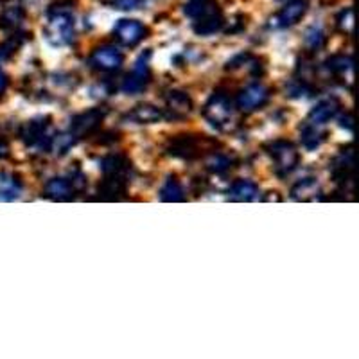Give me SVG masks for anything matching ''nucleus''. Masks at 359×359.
Listing matches in <instances>:
<instances>
[{
	"label": "nucleus",
	"instance_id": "11",
	"mask_svg": "<svg viewBox=\"0 0 359 359\" xmlns=\"http://www.w3.org/2000/svg\"><path fill=\"white\" fill-rule=\"evenodd\" d=\"M124 56L115 45H101L90 56V65L101 72H115L123 67Z\"/></svg>",
	"mask_w": 359,
	"mask_h": 359
},
{
	"label": "nucleus",
	"instance_id": "17",
	"mask_svg": "<svg viewBox=\"0 0 359 359\" xmlns=\"http://www.w3.org/2000/svg\"><path fill=\"white\" fill-rule=\"evenodd\" d=\"M131 160L126 155H108L101 160V171L104 176H130Z\"/></svg>",
	"mask_w": 359,
	"mask_h": 359
},
{
	"label": "nucleus",
	"instance_id": "7",
	"mask_svg": "<svg viewBox=\"0 0 359 359\" xmlns=\"http://www.w3.org/2000/svg\"><path fill=\"white\" fill-rule=\"evenodd\" d=\"M271 97V90L262 83H252L246 88H243L236 97V107L241 111L252 114L261 108H264Z\"/></svg>",
	"mask_w": 359,
	"mask_h": 359
},
{
	"label": "nucleus",
	"instance_id": "34",
	"mask_svg": "<svg viewBox=\"0 0 359 359\" xmlns=\"http://www.w3.org/2000/svg\"><path fill=\"white\" fill-rule=\"evenodd\" d=\"M8 85H9V79H8V76H6V72L2 69H0V95L4 94L6 92V88H8Z\"/></svg>",
	"mask_w": 359,
	"mask_h": 359
},
{
	"label": "nucleus",
	"instance_id": "2",
	"mask_svg": "<svg viewBox=\"0 0 359 359\" xmlns=\"http://www.w3.org/2000/svg\"><path fill=\"white\" fill-rule=\"evenodd\" d=\"M86 185H88L86 176L79 169H76L69 176H56V178L50 180L49 184L45 185L43 196L54 201L72 200L76 194L85 191Z\"/></svg>",
	"mask_w": 359,
	"mask_h": 359
},
{
	"label": "nucleus",
	"instance_id": "21",
	"mask_svg": "<svg viewBox=\"0 0 359 359\" xmlns=\"http://www.w3.org/2000/svg\"><path fill=\"white\" fill-rule=\"evenodd\" d=\"M224 25V17L223 13H216V15H210V17H205L201 20L192 22V29L194 33L200 34V36H210V34H216L217 31H221Z\"/></svg>",
	"mask_w": 359,
	"mask_h": 359
},
{
	"label": "nucleus",
	"instance_id": "22",
	"mask_svg": "<svg viewBox=\"0 0 359 359\" xmlns=\"http://www.w3.org/2000/svg\"><path fill=\"white\" fill-rule=\"evenodd\" d=\"M229 194L233 201H253L259 198V187L250 180H237Z\"/></svg>",
	"mask_w": 359,
	"mask_h": 359
},
{
	"label": "nucleus",
	"instance_id": "9",
	"mask_svg": "<svg viewBox=\"0 0 359 359\" xmlns=\"http://www.w3.org/2000/svg\"><path fill=\"white\" fill-rule=\"evenodd\" d=\"M149 56L151 54L146 53L137 60L131 74H128L126 79L123 81L121 88L124 94H139L147 86L149 79H151V70H149Z\"/></svg>",
	"mask_w": 359,
	"mask_h": 359
},
{
	"label": "nucleus",
	"instance_id": "10",
	"mask_svg": "<svg viewBox=\"0 0 359 359\" xmlns=\"http://www.w3.org/2000/svg\"><path fill=\"white\" fill-rule=\"evenodd\" d=\"M352 149H354L352 144H348L347 147H343L339 155L331 163L332 178L343 189L347 187V185L354 184V151Z\"/></svg>",
	"mask_w": 359,
	"mask_h": 359
},
{
	"label": "nucleus",
	"instance_id": "6",
	"mask_svg": "<svg viewBox=\"0 0 359 359\" xmlns=\"http://www.w3.org/2000/svg\"><path fill=\"white\" fill-rule=\"evenodd\" d=\"M50 118L49 117H40L33 118L29 123L24 124V128L20 130V137L25 142V146L36 147V149H43V151H49L50 142H53V137L49 133L50 128Z\"/></svg>",
	"mask_w": 359,
	"mask_h": 359
},
{
	"label": "nucleus",
	"instance_id": "13",
	"mask_svg": "<svg viewBox=\"0 0 359 359\" xmlns=\"http://www.w3.org/2000/svg\"><path fill=\"white\" fill-rule=\"evenodd\" d=\"M114 34L118 41L126 47H135L146 38L147 29L140 24L139 20H131V18H123L115 25Z\"/></svg>",
	"mask_w": 359,
	"mask_h": 359
},
{
	"label": "nucleus",
	"instance_id": "16",
	"mask_svg": "<svg viewBox=\"0 0 359 359\" xmlns=\"http://www.w3.org/2000/svg\"><path fill=\"white\" fill-rule=\"evenodd\" d=\"M339 108H341V104H339L338 99H325V101L320 102L318 107L311 111L309 118H307V124H311L314 128H323L331 118H334L338 115Z\"/></svg>",
	"mask_w": 359,
	"mask_h": 359
},
{
	"label": "nucleus",
	"instance_id": "15",
	"mask_svg": "<svg viewBox=\"0 0 359 359\" xmlns=\"http://www.w3.org/2000/svg\"><path fill=\"white\" fill-rule=\"evenodd\" d=\"M128 182L130 180L126 176H104L97 189L99 198L108 201L123 200L128 191Z\"/></svg>",
	"mask_w": 359,
	"mask_h": 359
},
{
	"label": "nucleus",
	"instance_id": "24",
	"mask_svg": "<svg viewBox=\"0 0 359 359\" xmlns=\"http://www.w3.org/2000/svg\"><path fill=\"white\" fill-rule=\"evenodd\" d=\"M160 200L168 201V203H178L185 200V191L175 176L168 178V182L160 189Z\"/></svg>",
	"mask_w": 359,
	"mask_h": 359
},
{
	"label": "nucleus",
	"instance_id": "36",
	"mask_svg": "<svg viewBox=\"0 0 359 359\" xmlns=\"http://www.w3.org/2000/svg\"><path fill=\"white\" fill-rule=\"evenodd\" d=\"M341 126H343V128L347 126V130H352V117H351V114L347 115V118L341 117Z\"/></svg>",
	"mask_w": 359,
	"mask_h": 359
},
{
	"label": "nucleus",
	"instance_id": "4",
	"mask_svg": "<svg viewBox=\"0 0 359 359\" xmlns=\"http://www.w3.org/2000/svg\"><path fill=\"white\" fill-rule=\"evenodd\" d=\"M210 144H212V140H208L205 135H176V137L169 139L165 151L176 158L196 160L203 155V151Z\"/></svg>",
	"mask_w": 359,
	"mask_h": 359
},
{
	"label": "nucleus",
	"instance_id": "5",
	"mask_svg": "<svg viewBox=\"0 0 359 359\" xmlns=\"http://www.w3.org/2000/svg\"><path fill=\"white\" fill-rule=\"evenodd\" d=\"M266 149H268L269 156L273 160L275 172L280 178H286L290 172L297 169L300 155H298L293 142H290V140H275V142H269Z\"/></svg>",
	"mask_w": 359,
	"mask_h": 359
},
{
	"label": "nucleus",
	"instance_id": "33",
	"mask_svg": "<svg viewBox=\"0 0 359 359\" xmlns=\"http://www.w3.org/2000/svg\"><path fill=\"white\" fill-rule=\"evenodd\" d=\"M15 50V45L13 43H6V45H0V62H4L11 56V53Z\"/></svg>",
	"mask_w": 359,
	"mask_h": 359
},
{
	"label": "nucleus",
	"instance_id": "32",
	"mask_svg": "<svg viewBox=\"0 0 359 359\" xmlns=\"http://www.w3.org/2000/svg\"><path fill=\"white\" fill-rule=\"evenodd\" d=\"M142 0H117L114 4H117L118 9H135Z\"/></svg>",
	"mask_w": 359,
	"mask_h": 359
},
{
	"label": "nucleus",
	"instance_id": "19",
	"mask_svg": "<svg viewBox=\"0 0 359 359\" xmlns=\"http://www.w3.org/2000/svg\"><path fill=\"white\" fill-rule=\"evenodd\" d=\"M184 11L192 20H201L205 17L221 13V8L216 0H189L187 4H185Z\"/></svg>",
	"mask_w": 359,
	"mask_h": 359
},
{
	"label": "nucleus",
	"instance_id": "12",
	"mask_svg": "<svg viewBox=\"0 0 359 359\" xmlns=\"http://www.w3.org/2000/svg\"><path fill=\"white\" fill-rule=\"evenodd\" d=\"M309 8V0H290L280 11L271 18V25L277 29H286L298 24Z\"/></svg>",
	"mask_w": 359,
	"mask_h": 359
},
{
	"label": "nucleus",
	"instance_id": "18",
	"mask_svg": "<svg viewBox=\"0 0 359 359\" xmlns=\"http://www.w3.org/2000/svg\"><path fill=\"white\" fill-rule=\"evenodd\" d=\"M24 191L20 176L15 172H0V201L17 200Z\"/></svg>",
	"mask_w": 359,
	"mask_h": 359
},
{
	"label": "nucleus",
	"instance_id": "30",
	"mask_svg": "<svg viewBox=\"0 0 359 359\" xmlns=\"http://www.w3.org/2000/svg\"><path fill=\"white\" fill-rule=\"evenodd\" d=\"M76 137L72 133H60V135H54L53 137V142H50V149L57 155H65L69 151L70 147L76 144Z\"/></svg>",
	"mask_w": 359,
	"mask_h": 359
},
{
	"label": "nucleus",
	"instance_id": "20",
	"mask_svg": "<svg viewBox=\"0 0 359 359\" xmlns=\"http://www.w3.org/2000/svg\"><path fill=\"white\" fill-rule=\"evenodd\" d=\"M126 118L135 124H155L165 117H163V111L153 104H139L131 111H128Z\"/></svg>",
	"mask_w": 359,
	"mask_h": 359
},
{
	"label": "nucleus",
	"instance_id": "26",
	"mask_svg": "<svg viewBox=\"0 0 359 359\" xmlns=\"http://www.w3.org/2000/svg\"><path fill=\"white\" fill-rule=\"evenodd\" d=\"M236 160L230 158L229 155H223V153H212L207 160V169L212 175H226L230 169L233 168Z\"/></svg>",
	"mask_w": 359,
	"mask_h": 359
},
{
	"label": "nucleus",
	"instance_id": "31",
	"mask_svg": "<svg viewBox=\"0 0 359 359\" xmlns=\"http://www.w3.org/2000/svg\"><path fill=\"white\" fill-rule=\"evenodd\" d=\"M338 29L345 34H352V29H354V13L351 8L343 9L338 15Z\"/></svg>",
	"mask_w": 359,
	"mask_h": 359
},
{
	"label": "nucleus",
	"instance_id": "28",
	"mask_svg": "<svg viewBox=\"0 0 359 359\" xmlns=\"http://www.w3.org/2000/svg\"><path fill=\"white\" fill-rule=\"evenodd\" d=\"M323 139H325V133L322 128H314L307 123L302 128V144L306 149H316L323 142Z\"/></svg>",
	"mask_w": 359,
	"mask_h": 359
},
{
	"label": "nucleus",
	"instance_id": "25",
	"mask_svg": "<svg viewBox=\"0 0 359 359\" xmlns=\"http://www.w3.org/2000/svg\"><path fill=\"white\" fill-rule=\"evenodd\" d=\"M24 11L20 8H8L0 15V29L4 31H18L24 24Z\"/></svg>",
	"mask_w": 359,
	"mask_h": 359
},
{
	"label": "nucleus",
	"instance_id": "1",
	"mask_svg": "<svg viewBox=\"0 0 359 359\" xmlns=\"http://www.w3.org/2000/svg\"><path fill=\"white\" fill-rule=\"evenodd\" d=\"M45 36L56 47L69 45L74 41V13L70 8H50L47 25H45Z\"/></svg>",
	"mask_w": 359,
	"mask_h": 359
},
{
	"label": "nucleus",
	"instance_id": "3",
	"mask_svg": "<svg viewBox=\"0 0 359 359\" xmlns=\"http://www.w3.org/2000/svg\"><path fill=\"white\" fill-rule=\"evenodd\" d=\"M233 101L226 92H214L203 107V117L217 130H229L233 118Z\"/></svg>",
	"mask_w": 359,
	"mask_h": 359
},
{
	"label": "nucleus",
	"instance_id": "29",
	"mask_svg": "<svg viewBox=\"0 0 359 359\" xmlns=\"http://www.w3.org/2000/svg\"><path fill=\"white\" fill-rule=\"evenodd\" d=\"M327 70L334 76H343L352 69V56H345V54H336V56L329 57L325 62Z\"/></svg>",
	"mask_w": 359,
	"mask_h": 359
},
{
	"label": "nucleus",
	"instance_id": "14",
	"mask_svg": "<svg viewBox=\"0 0 359 359\" xmlns=\"http://www.w3.org/2000/svg\"><path fill=\"white\" fill-rule=\"evenodd\" d=\"M165 114L168 118H184L192 111V99L184 90H171L165 94Z\"/></svg>",
	"mask_w": 359,
	"mask_h": 359
},
{
	"label": "nucleus",
	"instance_id": "23",
	"mask_svg": "<svg viewBox=\"0 0 359 359\" xmlns=\"http://www.w3.org/2000/svg\"><path fill=\"white\" fill-rule=\"evenodd\" d=\"M320 194V184L316 178H304L300 180L293 189H291V198L298 201L314 200Z\"/></svg>",
	"mask_w": 359,
	"mask_h": 359
},
{
	"label": "nucleus",
	"instance_id": "35",
	"mask_svg": "<svg viewBox=\"0 0 359 359\" xmlns=\"http://www.w3.org/2000/svg\"><path fill=\"white\" fill-rule=\"evenodd\" d=\"M9 155V146L6 140H0V158H6Z\"/></svg>",
	"mask_w": 359,
	"mask_h": 359
},
{
	"label": "nucleus",
	"instance_id": "8",
	"mask_svg": "<svg viewBox=\"0 0 359 359\" xmlns=\"http://www.w3.org/2000/svg\"><path fill=\"white\" fill-rule=\"evenodd\" d=\"M107 117V110L104 108H92L88 111L76 115L70 123V133L76 139H83V137H90L101 128L102 121Z\"/></svg>",
	"mask_w": 359,
	"mask_h": 359
},
{
	"label": "nucleus",
	"instance_id": "27",
	"mask_svg": "<svg viewBox=\"0 0 359 359\" xmlns=\"http://www.w3.org/2000/svg\"><path fill=\"white\" fill-rule=\"evenodd\" d=\"M304 45H306L309 53H316L325 45V33L320 25H313L306 31V38H304Z\"/></svg>",
	"mask_w": 359,
	"mask_h": 359
}]
</instances>
